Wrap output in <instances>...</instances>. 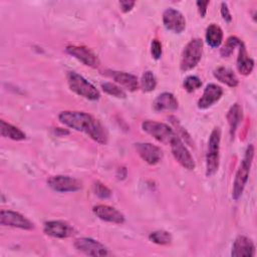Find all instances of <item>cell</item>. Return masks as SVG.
Masks as SVG:
<instances>
[{
  "label": "cell",
  "mask_w": 257,
  "mask_h": 257,
  "mask_svg": "<svg viewBox=\"0 0 257 257\" xmlns=\"http://www.w3.org/2000/svg\"><path fill=\"white\" fill-rule=\"evenodd\" d=\"M59 121L77 132L84 133L94 142L105 145L108 135L102 123L93 115L79 110H64L58 114Z\"/></svg>",
  "instance_id": "obj_1"
},
{
  "label": "cell",
  "mask_w": 257,
  "mask_h": 257,
  "mask_svg": "<svg viewBox=\"0 0 257 257\" xmlns=\"http://www.w3.org/2000/svg\"><path fill=\"white\" fill-rule=\"evenodd\" d=\"M254 157V146L250 144L244 154V158L241 161V164L236 172L234 183H233V190H232V197L234 200H238L247 184L250 168L253 162Z\"/></svg>",
  "instance_id": "obj_2"
},
{
  "label": "cell",
  "mask_w": 257,
  "mask_h": 257,
  "mask_svg": "<svg viewBox=\"0 0 257 257\" xmlns=\"http://www.w3.org/2000/svg\"><path fill=\"white\" fill-rule=\"evenodd\" d=\"M67 83L69 88L77 95L82 96L88 100H97L100 97V93L96 87L86 80L83 76L75 71H68Z\"/></svg>",
  "instance_id": "obj_3"
},
{
  "label": "cell",
  "mask_w": 257,
  "mask_h": 257,
  "mask_svg": "<svg viewBox=\"0 0 257 257\" xmlns=\"http://www.w3.org/2000/svg\"><path fill=\"white\" fill-rule=\"evenodd\" d=\"M220 141H221V130L219 126H217L212 131L208 141V151L206 155V176L207 177H212L218 171Z\"/></svg>",
  "instance_id": "obj_4"
},
{
  "label": "cell",
  "mask_w": 257,
  "mask_h": 257,
  "mask_svg": "<svg viewBox=\"0 0 257 257\" xmlns=\"http://www.w3.org/2000/svg\"><path fill=\"white\" fill-rule=\"evenodd\" d=\"M203 54V41L200 38L190 40L185 46L180 62L182 71H189L197 66Z\"/></svg>",
  "instance_id": "obj_5"
},
{
  "label": "cell",
  "mask_w": 257,
  "mask_h": 257,
  "mask_svg": "<svg viewBox=\"0 0 257 257\" xmlns=\"http://www.w3.org/2000/svg\"><path fill=\"white\" fill-rule=\"evenodd\" d=\"M142 128L144 132L152 136L158 142L164 145H170L171 141L177 136L174 130L168 124L156 120H145L142 123Z\"/></svg>",
  "instance_id": "obj_6"
},
{
  "label": "cell",
  "mask_w": 257,
  "mask_h": 257,
  "mask_svg": "<svg viewBox=\"0 0 257 257\" xmlns=\"http://www.w3.org/2000/svg\"><path fill=\"white\" fill-rule=\"evenodd\" d=\"M172 154L175 158V160L185 169L187 170H194L196 167L195 161L188 151L187 147L184 145L183 141L180 139V137L177 135L170 143Z\"/></svg>",
  "instance_id": "obj_7"
},
{
  "label": "cell",
  "mask_w": 257,
  "mask_h": 257,
  "mask_svg": "<svg viewBox=\"0 0 257 257\" xmlns=\"http://www.w3.org/2000/svg\"><path fill=\"white\" fill-rule=\"evenodd\" d=\"M73 245L77 251H80L88 256L96 257V256L110 255V252L102 243L92 238H87V237L78 238L74 241Z\"/></svg>",
  "instance_id": "obj_8"
},
{
  "label": "cell",
  "mask_w": 257,
  "mask_h": 257,
  "mask_svg": "<svg viewBox=\"0 0 257 257\" xmlns=\"http://www.w3.org/2000/svg\"><path fill=\"white\" fill-rule=\"evenodd\" d=\"M47 185L50 189L59 193L76 192L82 187L81 182L75 178L63 175L52 176L47 180Z\"/></svg>",
  "instance_id": "obj_9"
},
{
  "label": "cell",
  "mask_w": 257,
  "mask_h": 257,
  "mask_svg": "<svg viewBox=\"0 0 257 257\" xmlns=\"http://www.w3.org/2000/svg\"><path fill=\"white\" fill-rule=\"evenodd\" d=\"M0 224L2 226H10L23 230L34 229V224L29 219L22 214L11 210H2L0 212Z\"/></svg>",
  "instance_id": "obj_10"
},
{
  "label": "cell",
  "mask_w": 257,
  "mask_h": 257,
  "mask_svg": "<svg viewBox=\"0 0 257 257\" xmlns=\"http://www.w3.org/2000/svg\"><path fill=\"white\" fill-rule=\"evenodd\" d=\"M65 51L76 58L84 65L89 67H97L99 65V59L97 55L88 47L83 45H68L65 48Z\"/></svg>",
  "instance_id": "obj_11"
},
{
  "label": "cell",
  "mask_w": 257,
  "mask_h": 257,
  "mask_svg": "<svg viewBox=\"0 0 257 257\" xmlns=\"http://www.w3.org/2000/svg\"><path fill=\"white\" fill-rule=\"evenodd\" d=\"M43 232L53 238L64 239L74 234L73 227L66 221L51 220L44 223Z\"/></svg>",
  "instance_id": "obj_12"
},
{
  "label": "cell",
  "mask_w": 257,
  "mask_h": 257,
  "mask_svg": "<svg viewBox=\"0 0 257 257\" xmlns=\"http://www.w3.org/2000/svg\"><path fill=\"white\" fill-rule=\"evenodd\" d=\"M163 23L166 29L174 33H181L186 28L184 15L175 8H167L163 13Z\"/></svg>",
  "instance_id": "obj_13"
},
{
  "label": "cell",
  "mask_w": 257,
  "mask_h": 257,
  "mask_svg": "<svg viewBox=\"0 0 257 257\" xmlns=\"http://www.w3.org/2000/svg\"><path fill=\"white\" fill-rule=\"evenodd\" d=\"M135 149L138 155L149 165H157L163 159L161 148L151 143H136Z\"/></svg>",
  "instance_id": "obj_14"
},
{
  "label": "cell",
  "mask_w": 257,
  "mask_h": 257,
  "mask_svg": "<svg viewBox=\"0 0 257 257\" xmlns=\"http://www.w3.org/2000/svg\"><path fill=\"white\" fill-rule=\"evenodd\" d=\"M93 214L100 220L114 223V224H123L124 223V216L115 208L108 206V205H96L92 208Z\"/></svg>",
  "instance_id": "obj_15"
},
{
  "label": "cell",
  "mask_w": 257,
  "mask_h": 257,
  "mask_svg": "<svg viewBox=\"0 0 257 257\" xmlns=\"http://www.w3.org/2000/svg\"><path fill=\"white\" fill-rule=\"evenodd\" d=\"M223 95V88L215 83H209L205 87L201 98L198 100V107L206 109L216 103Z\"/></svg>",
  "instance_id": "obj_16"
},
{
  "label": "cell",
  "mask_w": 257,
  "mask_h": 257,
  "mask_svg": "<svg viewBox=\"0 0 257 257\" xmlns=\"http://www.w3.org/2000/svg\"><path fill=\"white\" fill-rule=\"evenodd\" d=\"M255 254L253 241L246 236H238L232 246L231 255L233 257H252Z\"/></svg>",
  "instance_id": "obj_17"
},
{
  "label": "cell",
  "mask_w": 257,
  "mask_h": 257,
  "mask_svg": "<svg viewBox=\"0 0 257 257\" xmlns=\"http://www.w3.org/2000/svg\"><path fill=\"white\" fill-rule=\"evenodd\" d=\"M106 74L110 76L116 83L123 86L130 91H135L140 86L139 79L134 74H131L124 71H116V70H107Z\"/></svg>",
  "instance_id": "obj_18"
},
{
  "label": "cell",
  "mask_w": 257,
  "mask_h": 257,
  "mask_svg": "<svg viewBox=\"0 0 257 257\" xmlns=\"http://www.w3.org/2000/svg\"><path fill=\"white\" fill-rule=\"evenodd\" d=\"M153 108L156 111L175 110L178 108V100L173 93L163 92L155 98L153 102Z\"/></svg>",
  "instance_id": "obj_19"
},
{
  "label": "cell",
  "mask_w": 257,
  "mask_h": 257,
  "mask_svg": "<svg viewBox=\"0 0 257 257\" xmlns=\"http://www.w3.org/2000/svg\"><path fill=\"white\" fill-rule=\"evenodd\" d=\"M236 66L238 71L243 75L250 74L254 68V60L248 55L246 47L242 41L239 44V53L236 61Z\"/></svg>",
  "instance_id": "obj_20"
},
{
  "label": "cell",
  "mask_w": 257,
  "mask_h": 257,
  "mask_svg": "<svg viewBox=\"0 0 257 257\" xmlns=\"http://www.w3.org/2000/svg\"><path fill=\"white\" fill-rule=\"evenodd\" d=\"M213 74L217 80L230 87H236L239 83L238 77L236 76L234 71L228 67L220 66L214 70Z\"/></svg>",
  "instance_id": "obj_21"
},
{
  "label": "cell",
  "mask_w": 257,
  "mask_h": 257,
  "mask_svg": "<svg viewBox=\"0 0 257 257\" xmlns=\"http://www.w3.org/2000/svg\"><path fill=\"white\" fill-rule=\"evenodd\" d=\"M242 116H243V112H242V107L240 106V104L238 103H234L230 109L227 112V120L230 126V135L232 138H234L235 133L237 131V127L240 123V121L242 120Z\"/></svg>",
  "instance_id": "obj_22"
},
{
  "label": "cell",
  "mask_w": 257,
  "mask_h": 257,
  "mask_svg": "<svg viewBox=\"0 0 257 257\" xmlns=\"http://www.w3.org/2000/svg\"><path fill=\"white\" fill-rule=\"evenodd\" d=\"M0 134L3 138H8L13 141H23L26 138L25 133L19 127L8 123L3 119L0 120Z\"/></svg>",
  "instance_id": "obj_23"
},
{
  "label": "cell",
  "mask_w": 257,
  "mask_h": 257,
  "mask_svg": "<svg viewBox=\"0 0 257 257\" xmlns=\"http://www.w3.org/2000/svg\"><path fill=\"white\" fill-rule=\"evenodd\" d=\"M223 40V31L221 27L215 23L210 24L206 29V42L209 46L216 48L221 45Z\"/></svg>",
  "instance_id": "obj_24"
},
{
  "label": "cell",
  "mask_w": 257,
  "mask_h": 257,
  "mask_svg": "<svg viewBox=\"0 0 257 257\" xmlns=\"http://www.w3.org/2000/svg\"><path fill=\"white\" fill-rule=\"evenodd\" d=\"M150 241L156 243L158 245H168L171 244L173 241V236L170 232L165 230H157L149 235Z\"/></svg>",
  "instance_id": "obj_25"
},
{
  "label": "cell",
  "mask_w": 257,
  "mask_h": 257,
  "mask_svg": "<svg viewBox=\"0 0 257 257\" xmlns=\"http://www.w3.org/2000/svg\"><path fill=\"white\" fill-rule=\"evenodd\" d=\"M141 87L145 92L153 91L157 86V79L155 74L151 70H147L143 73L142 79L140 81Z\"/></svg>",
  "instance_id": "obj_26"
},
{
  "label": "cell",
  "mask_w": 257,
  "mask_h": 257,
  "mask_svg": "<svg viewBox=\"0 0 257 257\" xmlns=\"http://www.w3.org/2000/svg\"><path fill=\"white\" fill-rule=\"evenodd\" d=\"M100 86L105 93H107L111 96H114L117 98H125L126 97L125 91L120 86L116 85L115 83L104 81V82H101Z\"/></svg>",
  "instance_id": "obj_27"
},
{
  "label": "cell",
  "mask_w": 257,
  "mask_h": 257,
  "mask_svg": "<svg viewBox=\"0 0 257 257\" xmlns=\"http://www.w3.org/2000/svg\"><path fill=\"white\" fill-rule=\"evenodd\" d=\"M241 43V40L237 37V36H229L226 40V42L224 43V45L222 46V48L220 49V54L223 57H229L234 49L239 46V44Z\"/></svg>",
  "instance_id": "obj_28"
},
{
  "label": "cell",
  "mask_w": 257,
  "mask_h": 257,
  "mask_svg": "<svg viewBox=\"0 0 257 257\" xmlns=\"http://www.w3.org/2000/svg\"><path fill=\"white\" fill-rule=\"evenodd\" d=\"M183 85L188 92H193L202 86V81L196 75H189L185 78Z\"/></svg>",
  "instance_id": "obj_29"
},
{
  "label": "cell",
  "mask_w": 257,
  "mask_h": 257,
  "mask_svg": "<svg viewBox=\"0 0 257 257\" xmlns=\"http://www.w3.org/2000/svg\"><path fill=\"white\" fill-rule=\"evenodd\" d=\"M93 192L100 199H108L111 196V191L98 181L94 182L93 184Z\"/></svg>",
  "instance_id": "obj_30"
},
{
  "label": "cell",
  "mask_w": 257,
  "mask_h": 257,
  "mask_svg": "<svg viewBox=\"0 0 257 257\" xmlns=\"http://www.w3.org/2000/svg\"><path fill=\"white\" fill-rule=\"evenodd\" d=\"M151 53L154 59L158 60L162 56V44L158 39H154L151 44Z\"/></svg>",
  "instance_id": "obj_31"
},
{
  "label": "cell",
  "mask_w": 257,
  "mask_h": 257,
  "mask_svg": "<svg viewBox=\"0 0 257 257\" xmlns=\"http://www.w3.org/2000/svg\"><path fill=\"white\" fill-rule=\"evenodd\" d=\"M221 15H222V18L225 20V22L230 23L232 21V16L230 14V11L226 2L221 3Z\"/></svg>",
  "instance_id": "obj_32"
},
{
  "label": "cell",
  "mask_w": 257,
  "mask_h": 257,
  "mask_svg": "<svg viewBox=\"0 0 257 257\" xmlns=\"http://www.w3.org/2000/svg\"><path fill=\"white\" fill-rule=\"evenodd\" d=\"M136 2L135 1H130V0H123V1H119V7H120V10L123 12V13H127L130 12L134 6H135Z\"/></svg>",
  "instance_id": "obj_33"
},
{
  "label": "cell",
  "mask_w": 257,
  "mask_h": 257,
  "mask_svg": "<svg viewBox=\"0 0 257 257\" xmlns=\"http://www.w3.org/2000/svg\"><path fill=\"white\" fill-rule=\"evenodd\" d=\"M209 4H210V1H197L196 2V5L198 7L201 17H205V15L207 13V7Z\"/></svg>",
  "instance_id": "obj_34"
}]
</instances>
